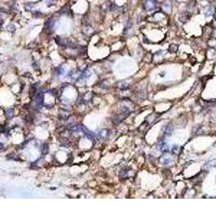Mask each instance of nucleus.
Returning a JSON list of instances; mask_svg holds the SVG:
<instances>
[{
  "instance_id": "nucleus-24",
  "label": "nucleus",
  "mask_w": 216,
  "mask_h": 216,
  "mask_svg": "<svg viewBox=\"0 0 216 216\" xmlns=\"http://www.w3.org/2000/svg\"><path fill=\"white\" fill-rule=\"evenodd\" d=\"M160 77H164V72H161V74H160Z\"/></svg>"
},
{
  "instance_id": "nucleus-12",
  "label": "nucleus",
  "mask_w": 216,
  "mask_h": 216,
  "mask_svg": "<svg viewBox=\"0 0 216 216\" xmlns=\"http://www.w3.org/2000/svg\"><path fill=\"white\" fill-rule=\"evenodd\" d=\"M64 74H65V69H64L62 66H59V67H57L56 69H55V76L62 77Z\"/></svg>"
},
{
  "instance_id": "nucleus-21",
  "label": "nucleus",
  "mask_w": 216,
  "mask_h": 216,
  "mask_svg": "<svg viewBox=\"0 0 216 216\" xmlns=\"http://www.w3.org/2000/svg\"><path fill=\"white\" fill-rule=\"evenodd\" d=\"M178 149H180V147L177 146V145H174L173 146V149H172V151L174 153H178Z\"/></svg>"
},
{
  "instance_id": "nucleus-11",
  "label": "nucleus",
  "mask_w": 216,
  "mask_h": 216,
  "mask_svg": "<svg viewBox=\"0 0 216 216\" xmlns=\"http://www.w3.org/2000/svg\"><path fill=\"white\" fill-rule=\"evenodd\" d=\"M162 9L163 10H165V12H171V10H172V5H171V2L170 1H165L163 5H162Z\"/></svg>"
},
{
  "instance_id": "nucleus-2",
  "label": "nucleus",
  "mask_w": 216,
  "mask_h": 216,
  "mask_svg": "<svg viewBox=\"0 0 216 216\" xmlns=\"http://www.w3.org/2000/svg\"><path fill=\"white\" fill-rule=\"evenodd\" d=\"M143 7L146 11H151L157 8V0H144Z\"/></svg>"
},
{
  "instance_id": "nucleus-23",
  "label": "nucleus",
  "mask_w": 216,
  "mask_h": 216,
  "mask_svg": "<svg viewBox=\"0 0 216 216\" xmlns=\"http://www.w3.org/2000/svg\"><path fill=\"white\" fill-rule=\"evenodd\" d=\"M48 1V3H53V2H55L56 0H47Z\"/></svg>"
},
{
  "instance_id": "nucleus-22",
  "label": "nucleus",
  "mask_w": 216,
  "mask_h": 216,
  "mask_svg": "<svg viewBox=\"0 0 216 216\" xmlns=\"http://www.w3.org/2000/svg\"><path fill=\"white\" fill-rule=\"evenodd\" d=\"M91 96H92V92H88V93H86V94L84 95V99H86V101H89Z\"/></svg>"
},
{
  "instance_id": "nucleus-5",
  "label": "nucleus",
  "mask_w": 216,
  "mask_h": 216,
  "mask_svg": "<svg viewBox=\"0 0 216 216\" xmlns=\"http://www.w3.org/2000/svg\"><path fill=\"white\" fill-rule=\"evenodd\" d=\"M35 97V99H34V103H35V105H36V107H41L42 106V104H43V93L42 92H37V94L34 96Z\"/></svg>"
},
{
  "instance_id": "nucleus-20",
  "label": "nucleus",
  "mask_w": 216,
  "mask_h": 216,
  "mask_svg": "<svg viewBox=\"0 0 216 216\" xmlns=\"http://www.w3.org/2000/svg\"><path fill=\"white\" fill-rule=\"evenodd\" d=\"M128 86H129V84L126 83V81H122L121 83H119V86H120L121 89H123V90H126V88H128Z\"/></svg>"
},
{
  "instance_id": "nucleus-15",
  "label": "nucleus",
  "mask_w": 216,
  "mask_h": 216,
  "mask_svg": "<svg viewBox=\"0 0 216 216\" xmlns=\"http://www.w3.org/2000/svg\"><path fill=\"white\" fill-rule=\"evenodd\" d=\"M59 116H61V118H63V119H67L68 117H69V113L68 111H66V109H61L59 110Z\"/></svg>"
},
{
  "instance_id": "nucleus-3",
  "label": "nucleus",
  "mask_w": 216,
  "mask_h": 216,
  "mask_svg": "<svg viewBox=\"0 0 216 216\" xmlns=\"http://www.w3.org/2000/svg\"><path fill=\"white\" fill-rule=\"evenodd\" d=\"M80 128H81V131L83 132V134H84V136H86L88 140H95V138H96V134H95V133H93L92 131H90L84 126H80Z\"/></svg>"
},
{
  "instance_id": "nucleus-13",
  "label": "nucleus",
  "mask_w": 216,
  "mask_h": 216,
  "mask_svg": "<svg viewBox=\"0 0 216 216\" xmlns=\"http://www.w3.org/2000/svg\"><path fill=\"white\" fill-rule=\"evenodd\" d=\"M213 167H216V160H211V161H209L207 164L204 165V169H205V170H210V169Z\"/></svg>"
},
{
  "instance_id": "nucleus-4",
  "label": "nucleus",
  "mask_w": 216,
  "mask_h": 216,
  "mask_svg": "<svg viewBox=\"0 0 216 216\" xmlns=\"http://www.w3.org/2000/svg\"><path fill=\"white\" fill-rule=\"evenodd\" d=\"M160 163H161L162 165H164V167H167V165H170V164L173 163V158H172L170 155L164 153V155L160 158Z\"/></svg>"
},
{
  "instance_id": "nucleus-17",
  "label": "nucleus",
  "mask_w": 216,
  "mask_h": 216,
  "mask_svg": "<svg viewBox=\"0 0 216 216\" xmlns=\"http://www.w3.org/2000/svg\"><path fill=\"white\" fill-rule=\"evenodd\" d=\"M128 176V169H123L121 172H120V177L121 178H126Z\"/></svg>"
},
{
  "instance_id": "nucleus-10",
  "label": "nucleus",
  "mask_w": 216,
  "mask_h": 216,
  "mask_svg": "<svg viewBox=\"0 0 216 216\" xmlns=\"http://www.w3.org/2000/svg\"><path fill=\"white\" fill-rule=\"evenodd\" d=\"M14 108H12V107H10V108H8L7 110H5V117L8 118V119H12V118L14 117Z\"/></svg>"
},
{
  "instance_id": "nucleus-14",
  "label": "nucleus",
  "mask_w": 216,
  "mask_h": 216,
  "mask_svg": "<svg viewBox=\"0 0 216 216\" xmlns=\"http://www.w3.org/2000/svg\"><path fill=\"white\" fill-rule=\"evenodd\" d=\"M41 148V153H42V155H45V153H48V151H49V144H47V143H43V144L40 146Z\"/></svg>"
},
{
  "instance_id": "nucleus-8",
  "label": "nucleus",
  "mask_w": 216,
  "mask_h": 216,
  "mask_svg": "<svg viewBox=\"0 0 216 216\" xmlns=\"http://www.w3.org/2000/svg\"><path fill=\"white\" fill-rule=\"evenodd\" d=\"M173 131H174V126H173V124L172 123H167V126H165V128H164V134L165 135H172L173 134Z\"/></svg>"
},
{
  "instance_id": "nucleus-16",
  "label": "nucleus",
  "mask_w": 216,
  "mask_h": 216,
  "mask_svg": "<svg viewBox=\"0 0 216 216\" xmlns=\"http://www.w3.org/2000/svg\"><path fill=\"white\" fill-rule=\"evenodd\" d=\"M215 56H216V51L215 50L211 49L210 51H209V57H210V59H214Z\"/></svg>"
},
{
  "instance_id": "nucleus-1",
  "label": "nucleus",
  "mask_w": 216,
  "mask_h": 216,
  "mask_svg": "<svg viewBox=\"0 0 216 216\" xmlns=\"http://www.w3.org/2000/svg\"><path fill=\"white\" fill-rule=\"evenodd\" d=\"M157 149L159 150V151H160V153H169V150H170V147H169V144H167V140L162 138L161 140H159V143L157 144Z\"/></svg>"
},
{
  "instance_id": "nucleus-26",
  "label": "nucleus",
  "mask_w": 216,
  "mask_h": 216,
  "mask_svg": "<svg viewBox=\"0 0 216 216\" xmlns=\"http://www.w3.org/2000/svg\"><path fill=\"white\" fill-rule=\"evenodd\" d=\"M32 1H38V0H32Z\"/></svg>"
},
{
  "instance_id": "nucleus-25",
  "label": "nucleus",
  "mask_w": 216,
  "mask_h": 216,
  "mask_svg": "<svg viewBox=\"0 0 216 216\" xmlns=\"http://www.w3.org/2000/svg\"><path fill=\"white\" fill-rule=\"evenodd\" d=\"M214 16H215V21H216V12L214 13Z\"/></svg>"
},
{
  "instance_id": "nucleus-18",
  "label": "nucleus",
  "mask_w": 216,
  "mask_h": 216,
  "mask_svg": "<svg viewBox=\"0 0 216 216\" xmlns=\"http://www.w3.org/2000/svg\"><path fill=\"white\" fill-rule=\"evenodd\" d=\"M37 92H38V91H37V89H36V86H32V88H30V95L34 97V96L37 94Z\"/></svg>"
},
{
  "instance_id": "nucleus-6",
  "label": "nucleus",
  "mask_w": 216,
  "mask_h": 216,
  "mask_svg": "<svg viewBox=\"0 0 216 216\" xmlns=\"http://www.w3.org/2000/svg\"><path fill=\"white\" fill-rule=\"evenodd\" d=\"M108 136H109V131L106 130V129H103V130H99L97 133H96V137L99 140H106Z\"/></svg>"
},
{
  "instance_id": "nucleus-7",
  "label": "nucleus",
  "mask_w": 216,
  "mask_h": 216,
  "mask_svg": "<svg viewBox=\"0 0 216 216\" xmlns=\"http://www.w3.org/2000/svg\"><path fill=\"white\" fill-rule=\"evenodd\" d=\"M54 24H55V22H54L53 18H49V20L47 21V23H45V30L51 34V32H53Z\"/></svg>"
},
{
  "instance_id": "nucleus-9",
  "label": "nucleus",
  "mask_w": 216,
  "mask_h": 216,
  "mask_svg": "<svg viewBox=\"0 0 216 216\" xmlns=\"http://www.w3.org/2000/svg\"><path fill=\"white\" fill-rule=\"evenodd\" d=\"M214 13H215V9H214L213 5H207V8L204 9V14H205L207 16H211V15H213Z\"/></svg>"
},
{
  "instance_id": "nucleus-19",
  "label": "nucleus",
  "mask_w": 216,
  "mask_h": 216,
  "mask_svg": "<svg viewBox=\"0 0 216 216\" xmlns=\"http://www.w3.org/2000/svg\"><path fill=\"white\" fill-rule=\"evenodd\" d=\"M169 51H170V52H172V53H175L176 51H177V45H170V49H169Z\"/></svg>"
}]
</instances>
